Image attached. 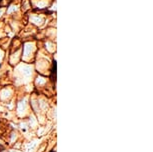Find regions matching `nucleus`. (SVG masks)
<instances>
[{
  "instance_id": "f257e3e1",
  "label": "nucleus",
  "mask_w": 153,
  "mask_h": 152,
  "mask_svg": "<svg viewBox=\"0 0 153 152\" xmlns=\"http://www.w3.org/2000/svg\"><path fill=\"white\" fill-rule=\"evenodd\" d=\"M36 43L33 41H27L23 45V50H22V59L24 61H30L35 57L36 54Z\"/></svg>"
},
{
  "instance_id": "f03ea898",
  "label": "nucleus",
  "mask_w": 153,
  "mask_h": 152,
  "mask_svg": "<svg viewBox=\"0 0 153 152\" xmlns=\"http://www.w3.org/2000/svg\"><path fill=\"white\" fill-rule=\"evenodd\" d=\"M45 21L46 18L43 14L35 12V13H31L29 15V22L34 27H41L45 23Z\"/></svg>"
},
{
  "instance_id": "7ed1b4c3",
  "label": "nucleus",
  "mask_w": 153,
  "mask_h": 152,
  "mask_svg": "<svg viewBox=\"0 0 153 152\" xmlns=\"http://www.w3.org/2000/svg\"><path fill=\"white\" fill-rule=\"evenodd\" d=\"M30 3L37 9H45L51 5V0H30Z\"/></svg>"
},
{
  "instance_id": "20e7f679",
  "label": "nucleus",
  "mask_w": 153,
  "mask_h": 152,
  "mask_svg": "<svg viewBox=\"0 0 153 152\" xmlns=\"http://www.w3.org/2000/svg\"><path fill=\"white\" fill-rule=\"evenodd\" d=\"M20 55H21V50H20V48L15 50V51H12V52H11V55H10V63L12 65L17 64L20 60Z\"/></svg>"
},
{
  "instance_id": "39448f33",
  "label": "nucleus",
  "mask_w": 153,
  "mask_h": 152,
  "mask_svg": "<svg viewBox=\"0 0 153 152\" xmlns=\"http://www.w3.org/2000/svg\"><path fill=\"white\" fill-rule=\"evenodd\" d=\"M19 10H20V4L11 3L9 5V7L6 9V14L7 15H13V14L18 13Z\"/></svg>"
},
{
  "instance_id": "423d86ee",
  "label": "nucleus",
  "mask_w": 153,
  "mask_h": 152,
  "mask_svg": "<svg viewBox=\"0 0 153 152\" xmlns=\"http://www.w3.org/2000/svg\"><path fill=\"white\" fill-rule=\"evenodd\" d=\"M44 47L49 53H54L56 50V45L52 40H47V41H45Z\"/></svg>"
},
{
  "instance_id": "0eeeda50",
  "label": "nucleus",
  "mask_w": 153,
  "mask_h": 152,
  "mask_svg": "<svg viewBox=\"0 0 153 152\" xmlns=\"http://www.w3.org/2000/svg\"><path fill=\"white\" fill-rule=\"evenodd\" d=\"M11 94H12V91L8 87H5L0 91V97H1V99H3V101H6V99L11 96Z\"/></svg>"
},
{
  "instance_id": "6e6552de",
  "label": "nucleus",
  "mask_w": 153,
  "mask_h": 152,
  "mask_svg": "<svg viewBox=\"0 0 153 152\" xmlns=\"http://www.w3.org/2000/svg\"><path fill=\"white\" fill-rule=\"evenodd\" d=\"M46 82H47V79H46L45 76H42V75H39L36 77L35 79V85L37 86H42V85H45Z\"/></svg>"
},
{
  "instance_id": "1a4fd4ad",
  "label": "nucleus",
  "mask_w": 153,
  "mask_h": 152,
  "mask_svg": "<svg viewBox=\"0 0 153 152\" xmlns=\"http://www.w3.org/2000/svg\"><path fill=\"white\" fill-rule=\"evenodd\" d=\"M46 147H47V142H44V144L40 145V147L38 150H37V152H43L46 149Z\"/></svg>"
},
{
  "instance_id": "9d476101",
  "label": "nucleus",
  "mask_w": 153,
  "mask_h": 152,
  "mask_svg": "<svg viewBox=\"0 0 153 152\" xmlns=\"http://www.w3.org/2000/svg\"><path fill=\"white\" fill-rule=\"evenodd\" d=\"M4 58V49H2L1 47H0V62L3 60Z\"/></svg>"
},
{
  "instance_id": "9b49d317",
  "label": "nucleus",
  "mask_w": 153,
  "mask_h": 152,
  "mask_svg": "<svg viewBox=\"0 0 153 152\" xmlns=\"http://www.w3.org/2000/svg\"><path fill=\"white\" fill-rule=\"evenodd\" d=\"M5 13H6V9H5L4 7L0 8V18H1V17H3V15Z\"/></svg>"
}]
</instances>
